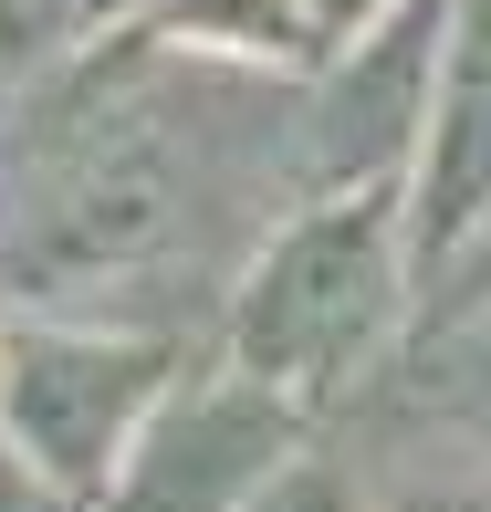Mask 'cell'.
<instances>
[{
	"label": "cell",
	"mask_w": 491,
	"mask_h": 512,
	"mask_svg": "<svg viewBox=\"0 0 491 512\" xmlns=\"http://www.w3.org/2000/svg\"><path fill=\"white\" fill-rule=\"evenodd\" d=\"M303 95L262 63L157 42L63 63L0 126V293L32 324L178 335L230 304L251 199L303 189Z\"/></svg>",
	"instance_id": "obj_1"
},
{
	"label": "cell",
	"mask_w": 491,
	"mask_h": 512,
	"mask_svg": "<svg viewBox=\"0 0 491 512\" xmlns=\"http://www.w3.org/2000/svg\"><path fill=\"white\" fill-rule=\"evenodd\" d=\"M397 304H408V220L397 189H356V199H314L241 262L220 304V345L230 377L272 387L283 408L324 418L377 377Z\"/></svg>",
	"instance_id": "obj_2"
},
{
	"label": "cell",
	"mask_w": 491,
	"mask_h": 512,
	"mask_svg": "<svg viewBox=\"0 0 491 512\" xmlns=\"http://www.w3.org/2000/svg\"><path fill=\"white\" fill-rule=\"evenodd\" d=\"M178 387V335H95V324H11L0 335V450L63 502H105L136 429Z\"/></svg>",
	"instance_id": "obj_3"
},
{
	"label": "cell",
	"mask_w": 491,
	"mask_h": 512,
	"mask_svg": "<svg viewBox=\"0 0 491 512\" xmlns=\"http://www.w3.org/2000/svg\"><path fill=\"white\" fill-rule=\"evenodd\" d=\"M439 32H450V0H387L356 42H335V63L303 84V126H293L303 199L397 189V168H418L429 95H439Z\"/></svg>",
	"instance_id": "obj_4"
},
{
	"label": "cell",
	"mask_w": 491,
	"mask_h": 512,
	"mask_svg": "<svg viewBox=\"0 0 491 512\" xmlns=\"http://www.w3.org/2000/svg\"><path fill=\"white\" fill-rule=\"evenodd\" d=\"M303 429H314V418L283 408L272 387L209 366V377H189V387L157 398V418L136 429L105 512H241L272 471L303 460Z\"/></svg>",
	"instance_id": "obj_5"
},
{
	"label": "cell",
	"mask_w": 491,
	"mask_h": 512,
	"mask_svg": "<svg viewBox=\"0 0 491 512\" xmlns=\"http://www.w3.org/2000/svg\"><path fill=\"white\" fill-rule=\"evenodd\" d=\"M491 209V0H450V32H439V95H429V136H418V199L408 251L439 262Z\"/></svg>",
	"instance_id": "obj_6"
},
{
	"label": "cell",
	"mask_w": 491,
	"mask_h": 512,
	"mask_svg": "<svg viewBox=\"0 0 491 512\" xmlns=\"http://www.w3.org/2000/svg\"><path fill=\"white\" fill-rule=\"evenodd\" d=\"M387 418H418V429H491V304L429 314V335L397 356L387 377Z\"/></svg>",
	"instance_id": "obj_7"
},
{
	"label": "cell",
	"mask_w": 491,
	"mask_h": 512,
	"mask_svg": "<svg viewBox=\"0 0 491 512\" xmlns=\"http://www.w3.org/2000/svg\"><path fill=\"white\" fill-rule=\"evenodd\" d=\"M147 32L157 42H189V53H220V63H251V53H324L303 32L293 0H147Z\"/></svg>",
	"instance_id": "obj_8"
},
{
	"label": "cell",
	"mask_w": 491,
	"mask_h": 512,
	"mask_svg": "<svg viewBox=\"0 0 491 512\" xmlns=\"http://www.w3.org/2000/svg\"><path fill=\"white\" fill-rule=\"evenodd\" d=\"M241 512H377V492H366V471H356V460L303 450L293 471H272V481H262V492H251Z\"/></svg>",
	"instance_id": "obj_9"
},
{
	"label": "cell",
	"mask_w": 491,
	"mask_h": 512,
	"mask_svg": "<svg viewBox=\"0 0 491 512\" xmlns=\"http://www.w3.org/2000/svg\"><path fill=\"white\" fill-rule=\"evenodd\" d=\"M460 304H491V209L429 262V314H460Z\"/></svg>",
	"instance_id": "obj_10"
},
{
	"label": "cell",
	"mask_w": 491,
	"mask_h": 512,
	"mask_svg": "<svg viewBox=\"0 0 491 512\" xmlns=\"http://www.w3.org/2000/svg\"><path fill=\"white\" fill-rule=\"evenodd\" d=\"M377 512H491V481H471V471H439V481H397V492H387Z\"/></svg>",
	"instance_id": "obj_11"
},
{
	"label": "cell",
	"mask_w": 491,
	"mask_h": 512,
	"mask_svg": "<svg viewBox=\"0 0 491 512\" xmlns=\"http://www.w3.org/2000/svg\"><path fill=\"white\" fill-rule=\"evenodd\" d=\"M293 11H303V32H314V42H324V53H335V42H356V32H366V21H377V11H387V0H293Z\"/></svg>",
	"instance_id": "obj_12"
},
{
	"label": "cell",
	"mask_w": 491,
	"mask_h": 512,
	"mask_svg": "<svg viewBox=\"0 0 491 512\" xmlns=\"http://www.w3.org/2000/svg\"><path fill=\"white\" fill-rule=\"evenodd\" d=\"M0 512H84V502H63L53 481H32V471H21L11 450H0Z\"/></svg>",
	"instance_id": "obj_13"
}]
</instances>
